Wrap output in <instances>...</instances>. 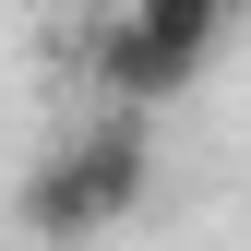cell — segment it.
<instances>
[{"label":"cell","mask_w":251,"mask_h":251,"mask_svg":"<svg viewBox=\"0 0 251 251\" xmlns=\"http://www.w3.org/2000/svg\"><path fill=\"white\" fill-rule=\"evenodd\" d=\"M132 203H144V132H132V120L72 132L36 179H24V227H36V239H96V227H120Z\"/></svg>","instance_id":"obj_1"},{"label":"cell","mask_w":251,"mask_h":251,"mask_svg":"<svg viewBox=\"0 0 251 251\" xmlns=\"http://www.w3.org/2000/svg\"><path fill=\"white\" fill-rule=\"evenodd\" d=\"M203 60H215V36H192V24H168V12H96V96H120V108L192 96Z\"/></svg>","instance_id":"obj_2"},{"label":"cell","mask_w":251,"mask_h":251,"mask_svg":"<svg viewBox=\"0 0 251 251\" xmlns=\"http://www.w3.org/2000/svg\"><path fill=\"white\" fill-rule=\"evenodd\" d=\"M227 12H251V0H227Z\"/></svg>","instance_id":"obj_3"},{"label":"cell","mask_w":251,"mask_h":251,"mask_svg":"<svg viewBox=\"0 0 251 251\" xmlns=\"http://www.w3.org/2000/svg\"><path fill=\"white\" fill-rule=\"evenodd\" d=\"M96 12H120V0H96Z\"/></svg>","instance_id":"obj_4"}]
</instances>
